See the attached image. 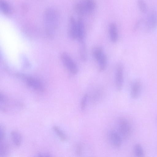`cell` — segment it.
Wrapping results in <instances>:
<instances>
[{
    "instance_id": "obj_5",
    "label": "cell",
    "mask_w": 157,
    "mask_h": 157,
    "mask_svg": "<svg viewBox=\"0 0 157 157\" xmlns=\"http://www.w3.org/2000/svg\"><path fill=\"white\" fill-rule=\"evenodd\" d=\"M60 59L66 68L72 74H76L78 68L76 63L67 53L63 52L60 55Z\"/></svg>"
},
{
    "instance_id": "obj_7",
    "label": "cell",
    "mask_w": 157,
    "mask_h": 157,
    "mask_svg": "<svg viewBox=\"0 0 157 157\" xmlns=\"http://www.w3.org/2000/svg\"><path fill=\"white\" fill-rule=\"evenodd\" d=\"M108 138L109 142L114 147L118 148L121 146L123 138L118 131H110L108 133Z\"/></svg>"
},
{
    "instance_id": "obj_15",
    "label": "cell",
    "mask_w": 157,
    "mask_h": 157,
    "mask_svg": "<svg viewBox=\"0 0 157 157\" xmlns=\"http://www.w3.org/2000/svg\"><path fill=\"white\" fill-rule=\"evenodd\" d=\"M10 136L12 142L16 146H19L21 144L22 141L21 136L17 132L13 131L11 132Z\"/></svg>"
},
{
    "instance_id": "obj_1",
    "label": "cell",
    "mask_w": 157,
    "mask_h": 157,
    "mask_svg": "<svg viewBox=\"0 0 157 157\" xmlns=\"http://www.w3.org/2000/svg\"><path fill=\"white\" fill-rule=\"evenodd\" d=\"M57 11L52 7H49L45 10L44 14V20L46 32L52 36L57 29L59 22V15Z\"/></svg>"
},
{
    "instance_id": "obj_13",
    "label": "cell",
    "mask_w": 157,
    "mask_h": 157,
    "mask_svg": "<svg viewBox=\"0 0 157 157\" xmlns=\"http://www.w3.org/2000/svg\"><path fill=\"white\" fill-rule=\"evenodd\" d=\"M108 30L111 41L113 43L117 42L118 39V34L116 24L113 22H111L109 25Z\"/></svg>"
},
{
    "instance_id": "obj_3",
    "label": "cell",
    "mask_w": 157,
    "mask_h": 157,
    "mask_svg": "<svg viewBox=\"0 0 157 157\" xmlns=\"http://www.w3.org/2000/svg\"><path fill=\"white\" fill-rule=\"evenodd\" d=\"M92 54L95 59L98 63L100 71H103L107 65V58L103 48L99 46L94 47L92 50Z\"/></svg>"
},
{
    "instance_id": "obj_22",
    "label": "cell",
    "mask_w": 157,
    "mask_h": 157,
    "mask_svg": "<svg viewBox=\"0 0 157 157\" xmlns=\"http://www.w3.org/2000/svg\"><path fill=\"white\" fill-rule=\"evenodd\" d=\"M82 146L81 144H78L76 145L75 152L77 157H81L82 156Z\"/></svg>"
},
{
    "instance_id": "obj_4",
    "label": "cell",
    "mask_w": 157,
    "mask_h": 157,
    "mask_svg": "<svg viewBox=\"0 0 157 157\" xmlns=\"http://www.w3.org/2000/svg\"><path fill=\"white\" fill-rule=\"evenodd\" d=\"M118 132L122 138L126 139L132 134V128L129 121L127 119L122 117L118 122Z\"/></svg>"
},
{
    "instance_id": "obj_14",
    "label": "cell",
    "mask_w": 157,
    "mask_h": 157,
    "mask_svg": "<svg viewBox=\"0 0 157 157\" xmlns=\"http://www.w3.org/2000/svg\"><path fill=\"white\" fill-rule=\"evenodd\" d=\"M79 45L80 58L82 61H85L87 59V53L86 45L84 42L79 43Z\"/></svg>"
},
{
    "instance_id": "obj_8",
    "label": "cell",
    "mask_w": 157,
    "mask_h": 157,
    "mask_svg": "<svg viewBox=\"0 0 157 157\" xmlns=\"http://www.w3.org/2000/svg\"><path fill=\"white\" fill-rule=\"evenodd\" d=\"M146 29L148 30H152L157 27V13L152 11L148 13L145 22Z\"/></svg>"
},
{
    "instance_id": "obj_10",
    "label": "cell",
    "mask_w": 157,
    "mask_h": 157,
    "mask_svg": "<svg viewBox=\"0 0 157 157\" xmlns=\"http://www.w3.org/2000/svg\"><path fill=\"white\" fill-rule=\"evenodd\" d=\"M77 22V39H78L79 43L84 42L85 31L84 21L82 18H79Z\"/></svg>"
},
{
    "instance_id": "obj_17",
    "label": "cell",
    "mask_w": 157,
    "mask_h": 157,
    "mask_svg": "<svg viewBox=\"0 0 157 157\" xmlns=\"http://www.w3.org/2000/svg\"><path fill=\"white\" fill-rule=\"evenodd\" d=\"M0 9L3 13L6 14L10 13L12 11L10 5L4 0H0Z\"/></svg>"
},
{
    "instance_id": "obj_23",
    "label": "cell",
    "mask_w": 157,
    "mask_h": 157,
    "mask_svg": "<svg viewBox=\"0 0 157 157\" xmlns=\"http://www.w3.org/2000/svg\"><path fill=\"white\" fill-rule=\"evenodd\" d=\"M5 129L3 126H0V141H3L5 137Z\"/></svg>"
},
{
    "instance_id": "obj_19",
    "label": "cell",
    "mask_w": 157,
    "mask_h": 157,
    "mask_svg": "<svg viewBox=\"0 0 157 157\" xmlns=\"http://www.w3.org/2000/svg\"><path fill=\"white\" fill-rule=\"evenodd\" d=\"M0 154L1 157H7L9 154V149L6 144L3 141H0Z\"/></svg>"
},
{
    "instance_id": "obj_20",
    "label": "cell",
    "mask_w": 157,
    "mask_h": 157,
    "mask_svg": "<svg viewBox=\"0 0 157 157\" xmlns=\"http://www.w3.org/2000/svg\"><path fill=\"white\" fill-rule=\"evenodd\" d=\"M137 6L140 11L142 13L146 12L147 6L146 4L143 1H138L137 3Z\"/></svg>"
},
{
    "instance_id": "obj_6",
    "label": "cell",
    "mask_w": 157,
    "mask_h": 157,
    "mask_svg": "<svg viewBox=\"0 0 157 157\" xmlns=\"http://www.w3.org/2000/svg\"><path fill=\"white\" fill-rule=\"evenodd\" d=\"M124 66L122 63H118L117 65L115 73V83L117 90L122 89L124 83Z\"/></svg>"
},
{
    "instance_id": "obj_9",
    "label": "cell",
    "mask_w": 157,
    "mask_h": 157,
    "mask_svg": "<svg viewBox=\"0 0 157 157\" xmlns=\"http://www.w3.org/2000/svg\"><path fill=\"white\" fill-rule=\"evenodd\" d=\"M142 84L138 79L134 80L132 82L130 88V95L132 98L136 99L139 97L142 92Z\"/></svg>"
},
{
    "instance_id": "obj_12",
    "label": "cell",
    "mask_w": 157,
    "mask_h": 157,
    "mask_svg": "<svg viewBox=\"0 0 157 157\" xmlns=\"http://www.w3.org/2000/svg\"><path fill=\"white\" fill-rule=\"evenodd\" d=\"M69 35L72 40L77 39V22L73 16L70 17L69 19Z\"/></svg>"
},
{
    "instance_id": "obj_18",
    "label": "cell",
    "mask_w": 157,
    "mask_h": 157,
    "mask_svg": "<svg viewBox=\"0 0 157 157\" xmlns=\"http://www.w3.org/2000/svg\"><path fill=\"white\" fill-rule=\"evenodd\" d=\"M53 129L58 136L62 141H66L67 140V137L65 133L58 127L54 126Z\"/></svg>"
},
{
    "instance_id": "obj_21",
    "label": "cell",
    "mask_w": 157,
    "mask_h": 157,
    "mask_svg": "<svg viewBox=\"0 0 157 157\" xmlns=\"http://www.w3.org/2000/svg\"><path fill=\"white\" fill-rule=\"evenodd\" d=\"M88 98V95L87 94H85L82 98L80 103V108L82 111H84L86 109Z\"/></svg>"
},
{
    "instance_id": "obj_2",
    "label": "cell",
    "mask_w": 157,
    "mask_h": 157,
    "mask_svg": "<svg viewBox=\"0 0 157 157\" xmlns=\"http://www.w3.org/2000/svg\"><path fill=\"white\" fill-rule=\"evenodd\" d=\"M96 5L95 2L91 0H86L78 2L74 6L75 11L81 16L89 15L95 10Z\"/></svg>"
},
{
    "instance_id": "obj_11",
    "label": "cell",
    "mask_w": 157,
    "mask_h": 157,
    "mask_svg": "<svg viewBox=\"0 0 157 157\" xmlns=\"http://www.w3.org/2000/svg\"><path fill=\"white\" fill-rule=\"evenodd\" d=\"M27 84L35 90H41L43 89L41 82L37 79L30 76H23Z\"/></svg>"
},
{
    "instance_id": "obj_24",
    "label": "cell",
    "mask_w": 157,
    "mask_h": 157,
    "mask_svg": "<svg viewBox=\"0 0 157 157\" xmlns=\"http://www.w3.org/2000/svg\"><path fill=\"white\" fill-rule=\"evenodd\" d=\"M34 157H44V154H39L36 155Z\"/></svg>"
},
{
    "instance_id": "obj_16",
    "label": "cell",
    "mask_w": 157,
    "mask_h": 157,
    "mask_svg": "<svg viewBox=\"0 0 157 157\" xmlns=\"http://www.w3.org/2000/svg\"><path fill=\"white\" fill-rule=\"evenodd\" d=\"M134 154L136 157H145V153L144 149L140 144H136L133 148Z\"/></svg>"
}]
</instances>
